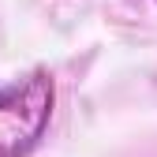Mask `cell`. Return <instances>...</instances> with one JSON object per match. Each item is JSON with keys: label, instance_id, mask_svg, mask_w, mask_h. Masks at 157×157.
<instances>
[{"label": "cell", "instance_id": "1", "mask_svg": "<svg viewBox=\"0 0 157 157\" xmlns=\"http://www.w3.org/2000/svg\"><path fill=\"white\" fill-rule=\"evenodd\" d=\"M56 105V82L45 67L0 86V157H30L45 139Z\"/></svg>", "mask_w": 157, "mask_h": 157}]
</instances>
